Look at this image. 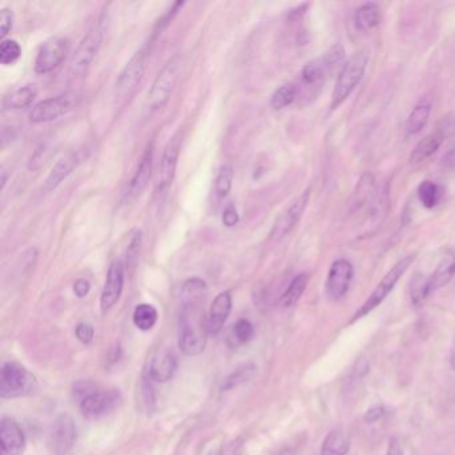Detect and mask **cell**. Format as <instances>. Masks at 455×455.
<instances>
[{
	"mask_svg": "<svg viewBox=\"0 0 455 455\" xmlns=\"http://www.w3.org/2000/svg\"><path fill=\"white\" fill-rule=\"evenodd\" d=\"M206 297L207 284L199 278H191L182 286L179 347L184 356H199L206 349L210 334L204 314Z\"/></svg>",
	"mask_w": 455,
	"mask_h": 455,
	"instance_id": "6da1fadb",
	"label": "cell"
},
{
	"mask_svg": "<svg viewBox=\"0 0 455 455\" xmlns=\"http://www.w3.org/2000/svg\"><path fill=\"white\" fill-rule=\"evenodd\" d=\"M74 399L78 402L83 416L97 419L115 410L122 396L115 389L104 390L91 382H79L74 387Z\"/></svg>",
	"mask_w": 455,
	"mask_h": 455,
	"instance_id": "7a4b0ae2",
	"label": "cell"
},
{
	"mask_svg": "<svg viewBox=\"0 0 455 455\" xmlns=\"http://www.w3.org/2000/svg\"><path fill=\"white\" fill-rule=\"evenodd\" d=\"M369 64V52L360 50L346 60L345 66L340 68L338 75L336 87L331 95V110L338 108L345 100L347 99L356 86L363 78Z\"/></svg>",
	"mask_w": 455,
	"mask_h": 455,
	"instance_id": "3957f363",
	"label": "cell"
},
{
	"mask_svg": "<svg viewBox=\"0 0 455 455\" xmlns=\"http://www.w3.org/2000/svg\"><path fill=\"white\" fill-rule=\"evenodd\" d=\"M106 23L104 18L100 17L98 21L87 31V34L80 40L72 59L70 63V74L72 77H80L87 72L91 63L97 58L101 43L104 39Z\"/></svg>",
	"mask_w": 455,
	"mask_h": 455,
	"instance_id": "277c9868",
	"label": "cell"
},
{
	"mask_svg": "<svg viewBox=\"0 0 455 455\" xmlns=\"http://www.w3.org/2000/svg\"><path fill=\"white\" fill-rule=\"evenodd\" d=\"M38 387L37 379L19 363L7 362L1 367L0 376V396L3 399H12L30 396Z\"/></svg>",
	"mask_w": 455,
	"mask_h": 455,
	"instance_id": "5b68a950",
	"label": "cell"
},
{
	"mask_svg": "<svg viewBox=\"0 0 455 455\" xmlns=\"http://www.w3.org/2000/svg\"><path fill=\"white\" fill-rule=\"evenodd\" d=\"M416 258V254H410V255H406V257L402 258L400 260H398L396 264L390 269V271L382 278V280L378 283L373 294L367 298V300L360 306V309L356 311L351 320L354 322L359 318L365 317L369 313H371L376 307H378L386 299V297L393 291L398 280L403 277V274L407 271V269L414 263Z\"/></svg>",
	"mask_w": 455,
	"mask_h": 455,
	"instance_id": "8992f818",
	"label": "cell"
},
{
	"mask_svg": "<svg viewBox=\"0 0 455 455\" xmlns=\"http://www.w3.org/2000/svg\"><path fill=\"white\" fill-rule=\"evenodd\" d=\"M180 68V59L178 55L168 60L163 68L159 71L157 78L153 81L151 88L148 90L147 100L153 110L162 108L171 97V93L177 84Z\"/></svg>",
	"mask_w": 455,
	"mask_h": 455,
	"instance_id": "52a82bcc",
	"label": "cell"
},
{
	"mask_svg": "<svg viewBox=\"0 0 455 455\" xmlns=\"http://www.w3.org/2000/svg\"><path fill=\"white\" fill-rule=\"evenodd\" d=\"M78 104L79 97L77 94H63L59 97L40 100L30 111V120L32 123L52 122L75 110Z\"/></svg>",
	"mask_w": 455,
	"mask_h": 455,
	"instance_id": "ba28073f",
	"label": "cell"
},
{
	"mask_svg": "<svg viewBox=\"0 0 455 455\" xmlns=\"http://www.w3.org/2000/svg\"><path fill=\"white\" fill-rule=\"evenodd\" d=\"M78 438V427L72 416L61 414L58 416L48 433V449L54 455H66L71 452Z\"/></svg>",
	"mask_w": 455,
	"mask_h": 455,
	"instance_id": "9c48e42d",
	"label": "cell"
},
{
	"mask_svg": "<svg viewBox=\"0 0 455 455\" xmlns=\"http://www.w3.org/2000/svg\"><path fill=\"white\" fill-rule=\"evenodd\" d=\"M310 195H311V188H306L277 219V222L271 230V234H270V238L273 240H275V242L282 240L297 227L298 223L300 222V219L307 209V204L310 202Z\"/></svg>",
	"mask_w": 455,
	"mask_h": 455,
	"instance_id": "30bf717a",
	"label": "cell"
},
{
	"mask_svg": "<svg viewBox=\"0 0 455 455\" xmlns=\"http://www.w3.org/2000/svg\"><path fill=\"white\" fill-rule=\"evenodd\" d=\"M70 43L64 38H51L40 47L35 59V72L46 75L58 68L67 58Z\"/></svg>",
	"mask_w": 455,
	"mask_h": 455,
	"instance_id": "8fae6325",
	"label": "cell"
},
{
	"mask_svg": "<svg viewBox=\"0 0 455 455\" xmlns=\"http://www.w3.org/2000/svg\"><path fill=\"white\" fill-rule=\"evenodd\" d=\"M180 135L177 134L167 142L162 153L159 163L158 180H157V193L163 194L174 182L177 164H178L179 153H180Z\"/></svg>",
	"mask_w": 455,
	"mask_h": 455,
	"instance_id": "7c38bea8",
	"label": "cell"
},
{
	"mask_svg": "<svg viewBox=\"0 0 455 455\" xmlns=\"http://www.w3.org/2000/svg\"><path fill=\"white\" fill-rule=\"evenodd\" d=\"M354 278V267L347 259H337L330 270L326 280V291L331 299L345 297L350 289Z\"/></svg>",
	"mask_w": 455,
	"mask_h": 455,
	"instance_id": "4fadbf2b",
	"label": "cell"
},
{
	"mask_svg": "<svg viewBox=\"0 0 455 455\" xmlns=\"http://www.w3.org/2000/svg\"><path fill=\"white\" fill-rule=\"evenodd\" d=\"M124 286V263L122 260H114L110 264L104 287L100 296V310L103 314L110 311L122 296Z\"/></svg>",
	"mask_w": 455,
	"mask_h": 455,
	"instance_id": "5bb4252c",
	"label": "cell"
},
{
	"mask_svg": "<svg viewBox=\"0 0 455 455\" xmlns=\"http://www.w3.org/2000/svg\"><path fill=\"white\" fill-rule=\"evenodd\" d=\"M153 175V147H148L139 162L138 167L124 193L123 203H131L140 198Z\"/></svg>",
	"mask_w": 455,
	"mask_h": 455,
	"instance_id": "9a60e30c",
	"label": "cell"
},
{
	"mask_svg": "<svg viewBox=\"0 0 455 455\" xmlns=\"http://www.w3.org/2000/svg\"><path fill=\"white\" fill-rule=\"evenodd\" d=\"M26 449V436L18 422L4 416L0 425V453L1 455H21Z\"/></svg>",
	"mask_w": 455,
	"mask_h": 455,
	"instance_id": "2e32d148",
	"label": "cell"
},
{
	"mask_svg": "<svg viewBox=\"0 0 455 455\" xmlns=\"http://www.w3.org/2000/svg\"><path fill=\"white\" fill-rule=\"evenodd\" d=\"M178 369V359L170 349H162L151 358L150 366L147 369V376L154 382L164 383L168 382Z\"/></svg>",
	"mask_w": 455,
	"mask_h": 455,
	"instance_id": "e0dca14e",
	"label": "cell"
},
{
	"mask_svg": "<svg viewBox=\"0 0 455 455\" xmlns=\"http://www.w3.org/2000/svg\"><path fill=\"white\" fill-rule=\"evenodd\" d=\"M146 61H147V54L144 50H140L128 60V63L120 71L117 79V87L120 93H127L133 90L142 80L146 71Z\"/></svg>",
	"mask_w": 455,
	"mask_h": 455,
	"instance_id": "ac0fdd59",
	"label": "cell"
},
{
	"mask_svg": "<svg viewBox=\"0 0 455 455\" xmlns=\"http://www.w3.org/2000/svg\"><path fill=\"white\" fill-rule=\"evenodd\" d=\"M84 158H86L84 151H75V153H71L70 155L60 159L59 162L50 171L48 177L44 180L43 190L46 193H50V191H54L55 188H58L61 184V182L64 179H67V177L79 166Z\"/></svg>",
	"mask_w": 455,
	"mask_h": 455,
	"instance_id": "d6986e66",
	"label": "cell"
},
{
	"mask_svg": "<svg viewBox=\"0 0 455 455\" xmlns=\"http://www.w3.org/2000/svg\"><path fill=\"white\" fill-rule=\"evenodd\" d=\"M233 309V298L230 291H223L218 294L211 303L210 313L207 317V327L211 336H218L223 329L227 318Z\"/></svg>",
	"mask_w": 455,
	"mask_h": 455,
	"instance_id": "ffe728a7",
	"label": "cell"
},
{
	"mask_svg": "<svg viewBox=\"0 0 455 455\" xmlns=\"http://www.w3.org/2000/svg\"><path fill=\"white\" fill-rule=\"evenodd\" d=\"M455 277V253L449 251L438 263L433 275L429 278L430 291H436L441 287H445Z\"/></svg>",
	"mask_w": 455,
	"mask_h": 455,
	"instance_id": "44dd1931",
	"label": "cell"
},
{
	"mask_svg": "<svg viewBox=\"0 0 455 455\" xmlns=\"http://www.w3.org/2000/svg\"><path fill=\"white\" fill-rule=\"evenodd\" d=\"M443 139H445V134L441 131H436V133L425 137L422 140H419L410 155V163L418 164V163H422L426 159L430 158L432 155H434L439 150L441 144L443 143Z\"/></svg>",
	"mask_w": 455,
	"mask_h": 455,
	"instance_id": "7402d4cb",
	"label": "cell"
},
{
	"mask_svg": "<svg viewBox=\"0 0 455 455\" xmlns=\"http://www.w3.org/2000/svg\"><path fill=\"white\" fill-rule=\"evenodd\" d=\"M37 97V88L32 84H26L7 94L3 100V110H20L30 106Z\"/></svg>",
	"mask_w": 455,
	"mask_h": 455,
	"instance_id": "603a6c76",
	"label": "cell"
},
{
	"mask_svg": "<svg viewBox=\"0 0 455 455\" xmlns=\"http://www.w3.org/2000/svg\"><path fill=\"white\" fill-rule=\"evenodd\" d=\"M430 114H432L430 103H427V101L418 103L406 120V126H405L406 135L413 137V135L419 134L426 127L429 118H430Z\"/></svg>",
	"mask_w": 455,
	"mask_h": 455,
	"instance_id": "cb8c5ba5",
	"label": "cell"
},
{
	"mask_svg": "<svg viewBox=\"0 0 455 455\" xmlns=\"http://www.w3.org/2000/svg\"><path fill=\"white\" fill-rule=\"evenodd\" d=\"M356 28L360 31H369L380 23V8L376 3L362 4L354 15Z\"/></svg>",
	"mask_w": 455,
	"mask_h": 455,
	"instance_id": "d4e9b609",
	"label": "cell"
},
{
	"mask_svg": "<svg viewBox=\"0 0 455 455\" xmlns=\"http://www.w3.org/2000/svg\"><path fill=\"white\" fill-rule=\"evenodd\" d=\"M350 449V438L342 430L330 432L323 441L320 455H346Z\"/></svg>",
	"mask_w": 455,
	"mask_h": 455,
	"instance_id": "484cf974",
	"label": "cell"
},
{
	"mask_svg": "<svg viewBox=\"0 0 455 455\" xmlns=\"http://www.w3.org/2000/svg\"><path fill=\"white\" fill-rule=\"evenodd\" d=\"M331 75L326 63L323 58H318V59L311 60L309 61L303 70H302V81L306 86H318L322 84L326 78Z\"/></svg>",
	"mask_w": 455,
	"mask_h": 455,
	"instance_id": "4316f807",
	"label": "cell"
},
{
	"mask_svg": "<svg viewBox=\"0 0 455 455\" xmlns=\"http://www.w3.org/2000/svg\"><path fill=\"white\" fill-rule=\"evenodd\" d=\"M442 198H443V187L441 184L432 180H425L419 184L418 199L425 209L427 210L434 209L441 203Z\"/></svg>",
	"mask_w": 455,
	"mask_h": 455,
	"instance_id": "83f0119b",
	"label": "cell"
},
{
	"mask_svg": "<svg viewBox=\"0 0 455 455\" xmlns=\"http://www.w3.org/2000/svg\"><path fill=\"white\" fill-rule=\"evenodd\" d=\"M134 325L142 331L151 330L157 322H158V311L157 309L150 303H140L133 314Z\"/></svg>",
	"mask_w": 455,
	"mask_h": 455,
	"instance_id": "f1b7e54d",
	"label": "cell"
},
{
	"mask_svg": "<svg viewBox=\"0 0 455 455\" xmlns=\"http://www.w3.org/2000/svg\"><path fill=\"white\" fill-rule=\"evenodd\" d=\"M255 371H257V366L251 362H247V363L239 366L230 376L224 379L222 390L229 391V390H233L238 386L249 382L254 376Z\"/></svg>",
	"mask_w": 455,
	"mask_h": 455,
	"instance_id": "f546056e",
	"label": "cell"
},
{
	"mask_svg": "<svg viewBox=\"0 0 455 455\" xmlns=\"http://www.w3.org/2000/svg\"><path fill=\"white\" fill-rule=\"evenodd\" d=\"M309 283V275L307 274H299L297 277L291 280V283L289 284V287L286 289V291L283 293V296L280 298V304L283 307H291L297 303L299 298L302 297V294L304 293L306 287Z\"/></svg>",
	"mask_w": 455,
	"mask_h": 455,
	"instance_id": "4dcf8cb0",
	"label": "cell"
},
{
	"mask_svg": "<svg viewBox=\"0 0 455 455\" xmlns=\"http://www.w3.org/2000/svg\"><path fill=\"white\" fill-rule=\"evenodd\" d=\"M297 95L298 87L296 84H293V83L283 84L273 94L271 107L274 110H282V108L290 106L296 100Z\"/></svg>",
	"mask_w": 455,
	"mask_h": 455,
	"instance_id": "1f68e13d",
	"label": "cell"
},
{
	"mask_svg": "<svg viewBox=\"0 0 455 455\" xmlns=\"http://www.w3.org/2000/svg\"><path fill=\"white\" fill-rule=\"evenodd\" d=\"M233 178H234L233 167L229 166V164H224L219 170L218 175L215 179V195H217L218 200H223L231 191Z\"/></svg>",
	"mask_w": 455,
	"mask_h": 455,
	"instance_id": "d6a6232c",
	"label": "cell"
},
{
	"mask_svg": "<svg viewBox=\"0 0 455 455\" xmlns=\"http://www.w3.org/2000/svg\"><path fill=\"white\" fill-rule=\"evenodd\" d=\"M20 55H21V48L17 40H1V44H0V63L1 64L11 66L18 61Z\"/></svg>",
	"mask_w": 455,
	"mask_h": 455,
	"instance_id": "836d02e7",
	"label": "cell"
},
{
	"mask_svg": "<svg viewBox=\"0 0 455 455\" xmlns=\"http://www.w3.org/2000/svg\"><path fill=\"white\" fill-rule=\"evenodd\" d=\"M322 58L325 60V63H326L330 74H333L339 67L342 68L345 66V63H346L345 48L342 47V44H336Z\"/></svg>",
	"mask_w": 455,
	"mask_h": 455,
	"instance_id": "e575fe53",
	"label": "cell"
},
{
	"mask_svg": "<svg viewBox=\"0 0 455 455\" xmlns=\"http://www.w3.org/2000/svg\"><path fill=\"white\" fill-rule=\"evenodd\" d=\"M233 338L239 345H246L254 338V326L250 320L240 318L233 326Z\"/></svg>",
	"mask_w": 455,
	"mask_h": 455,
	"instance_id": "d590c367",
	"label": "cell"
},
{
	"mask_svg": "<svg viewBox=\"0 0 455 455\" xmlns=\"http://www.w3.org/2000/svg\"><path fill=\"white\" fill-rule=\"evenodd\" d=\"M430 287H429V278L425 279L423 277H416L412 283V298L416 304H419L423 302L427 296L430 294Z\"/></svg>",
	"mask_w": 455,
	"mask_h": 455,
	"instance_id": "8d00e7d4",
	"label": "cell"
},
{
	"mask_svg": "<svg viewBox=\"0 0 455 455\" xmlns=\"http://www.w3.org/2000/svg\"><path fill=\"white\" fill-rule=\"evenodd\" d=\"M14 24V12L8 8H3L0 12V37L4 40L6 35L11 31Z\"/></svg>",
	"mask_w": 455,
	"mask_h": 455,
	"instance_id": "74e56055",
	"label": "cell"
},
{
	"mask_svg": "<svg viewBox=\"0 0 455 455\" xmlns=\"http://www.w3.org/2000/svg\"><path fill=\"white\" fill-rule=\"evenodd\" d=\"M140 243H142V233L138 231L134 238L131 239V243L127 249V264L133 266L135 260L138 259L139 250H140Z\"/></svg>",
	"mask_w": 455,
	"mask_h": 455,
	"instance_id": "f35d334b",
	"label": "cell"
},
{
	"mask_svg": "<svg viewBox=\"0 0 455 455\" xmlns=\"http://www.w3.org/2000/svg\"><path fill=\"white\" fill-rule=\"evenodd\" d=\"M75 336L83 345H88L94 339V329L88 323H79L75 329Z\"/></svg>",
	"mask_w": 455,
	"mask_h": 455,
	"instance_id": "ab89813d",
	"label": "cell"
},
{
	"mask_svg": "<svg viewBox=\"0 0 455 455\" xmlns=\"http://www.w3.org/2000/svg\"><path fill=\"white\" fill-rule=\"evenodd\" d=\"M222 220H223V224L227 226V227H233V226L237 224L239 215H238L237 209L234 207V204H231V203L227 204V207L223 211Z\"/></svg>",
	"mask_w": 455,
	"mask_h": 455,
	"instance_id": "60d3db41",
	"label": "cell"
},
{
	"mask_svg": "<svg viewBox=\"0 0 455 455\" xmlns=\"http://www.w3.org/2000/svg\"><path fill=\"white\" fill-rule=\"evenodd\" d=\"M385 407L383 406H373L371 409H369L367 412H366V414H365V420L367 422V423H374V422H376V420H379V419H382L383 418V416H385Z\"/></svg>",
	"mask_w": 455,
	"mask_h": 455,
	"instance_id": "b9f144b4",
	"label": "cell"
},
{
	"mask_svg": "<svg viewBox=\"0 0 455 455\" xmlns=\"http://www.w3.org/2000/svg\"><path fill=\"white\" fill-rule=\"evenodd\" d=\"M90 290H91V284L86 279H78L74 283V293H75V296L78 298L87 297V294L90 293Z\"/></svg>",
	"mask_w": 455,
	"mask_h": 455,
	"instance_id": "7bdbcfd3",
	"label": "cell"
},
{
	"mask_svg": "<svg viewBox=\"0 0 455 455\" xmlns=\"http://www.w3.org/2000/svg\"><path fill=\"white\" fill-rule=\"evenodd\" d=\"M443 166L447 170H455V146L452 147L443 157Z\"/></svg>",
	"mask_w": 455,
	"mask_h": 455,
	"instance_id": "ee69618b",
	"label": "cell"
},
{
	"mask_svg": "<svg viewBox=\"0 0 455 455\" xmlns=\"http://www.w3.org/2000/svg\"><path fill=\"white\" fill-rule=\"evenodd\" d=\"M387 455H403L402 446L396 438H391L389 442V449H387Z\"/></svg>",
	"mask_w": 455,
	"mask_h": 455,
	"instance_id": "f6af8a7d",
	"label": "cell"
},
{
	"mask_svg": "<svg viewBox=\"0 0 455 455\" xmlns=\"http://www.w3.org/2000/svg\"><path fill=\"white\" fill-rule=\"evenodd\" d=\"M450 367L455 370V338L454 342H453V346H452V350H450Z\"/></svg>",
	"mask_w": 455,
	"mask_h": 455,
	"instance_id": "bcb514c9",
	"label": "cell"
},
{
	"mask_svg": "<svg viewBox=\"0 0 455 455\" xmlns=\"http://www.w3.org/2000/svg\"><path fill=\"white\" fill-rule=\"evenodd\" d=\"M7 171L4 170V167L1 168V190H4V187H6V183H7V174H6Z\"/></svg>",
	"mask_w": 455,
	"mask_h": 455,
	"instance_id": "7dc6e473",
	"label": "cell"
},
{
	"mask_svg": "<svg viewBox=\"0 0 455 455\" xmlns=\"http://www.w3.org/2000/svg\"><path fill=\"white\" fill-rule=\"evenodd\" d=\"M209 455H223L222 454V449H217V450H213L211 453Z\"/></svg>",
	"mask_w": 455,
	"mask_h": 455,
	"instance_id": "c3c4849f",
	"label": "cell"
}]
</instances>
